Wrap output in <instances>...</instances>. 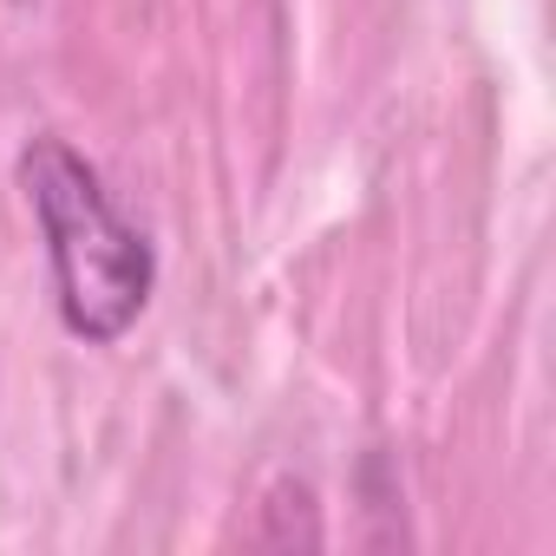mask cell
Here are the masks:
<instances>
[{
    "mask_svg": "<svg viewBox=\"0 0 556 556\" xmlns=\"http://www.w3.org/2000/svg\"><path fill=\"white\" fill-rule=\"evenodd\" d=\"M21 190L40 216L47 262H53V302L66 334L105 348L118 341L157 282V255L144 229L112 203L105 177L66 144V138H34L21 157Z\"/></svg>",
    "mask_w": 556,
    "mask_h": 556,
    "instance_id": "6da1fadb",
    "label": "cell"
}]
</instances>
